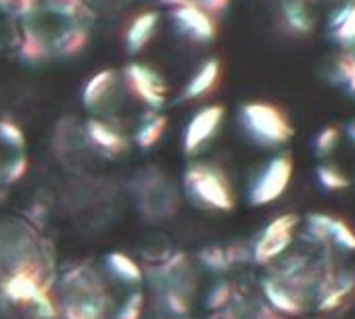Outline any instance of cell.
I'll return each instance as SVG.
<instances>
[{
  "label": "cell",
  "mask_w": 355,
  "mask_h": 319,
  "mask_svg": "<svg viewBox=\"0 0 355 319\" xmlns=\"http://www.w3.org/2000/svg\"><path fill=\"white\" fill-rule=\"evenodd\" d=\"M299 221L301 219L295 213H284L272 219L253 244V261L259 265H268L280 255H284L295 240Z\"/></svg>",
  "instance_id": "7"
},
{
  "label": "cell",
  "mask_w": 355,
  "mask_h": 319,
  "mask_svg": "<svg viewBox=\"0 0 355 319\" xmlns=\"http://www.w3.org/2000/svg\"><path fill=\"white\" fill-rule=\"evenodd\" d=\"M263 294H266L270 307L276 313L303 315L307 311V302L299 294H295L288 286H284L280 280H276V277H268L263 282Z\"/></svg>",
  "instance_id": "17"
},
{
  "label": "cell",
  "mask_w": 355,
  "mask_h": 319,
  "mask_svg": "<svg viewBox=\"0 0 355 319\" xmlns=\"http://www.w3.org/2000/svg\"><path fill=\"white\" fill-rule=\"evenodd\" d=\"M330 38L345 51L355 48V0L345 3L330 15L328 19Z\"/></svg>",
  "instance_id": "16"
},
{
  "label": "cell",
  "mask_w": 355,
  "mask_h": 319,
  "mask_svg": "<svg viewBox=\"0 0 355 319\" xmlns=\"http://www.w3.org/2000/svg\"><path fill=\"white\" fill-rule=\"evenodd\" d=\"M332 73L345 86L347 92L355 94V51H345L343 55H338Z\"/></svg>",
  "instance_id": "21"
},
{
  "label": "cell",
  "mask_w": 355,
  "mask_h": 319,
  "mask_svg": "<svg viewBox=\"0 0 355 319\" xmlns=\"http://www.w3.org/2000/svg\"><path fill=\"white\" fill-rule=\"evenodd\" d=\"M340 140H343L340 127H336V125H326V127H322V129L315 134V138H313V152H315V156H320V158L330 156V154L338 148Z\"/></svg>",
  "instance_id": "22"
},
{
  "label": "cell",
  "mask_w": 355,
  "mask_h": 319,
  "mask_svg": "<svg viewBox=\"0 0 355 319\" xmlns=\"http://www.w3.org/2000/svg\"><path fill=\"white\" fill-rule=\"evenodd\" d=\"M161 3L169 7H199L211 15H218L230 5V0H161Z\"/></svg>",
  "instance_id": "25"
},
{
  "label": "cell",
  "mask_w": 355,
  "mask_h": 319,
  "mask_svg": "<svg viewBox=\"0 0 355 319\" xmlns=\"http://www.w3.org/2000/svg\"><path fill=\"white\" fill-rule=\"evenodd\" d=\"M307 232L318 242H332L343 250H355V230L340 217L313 213L307 217Z\"/></svg>",
  "instance_id": "10"
},
{
  "label": "cell",
  "mask_w": 355,
  "mask_h": 319,
  "mask_svg": "<svg viewBox=\"0 0 355 319\" xmlns=\"http://www.w3.org/2000/svg\"><path fill=\"white\" fill-rule=\"evenodd\" d=\"M220 78H222L220 61L218 59H207L191 75L189 84L184 86V90L180 94V100H197V98H203V96L211 94L216 90V86L220 84Z\"/></svg>",
  "instance_id": "15"
},
{
  "label": "cell",
  "mask_w": 355,
  "mask_h": 319,
  "mask_svg": "<svg viewBox=\"0 0 355 319\" xmlns=\"http://www.w3.org/2000/svg\"><path fill=\"white\" fill-rule=\"evenodd\" d=\"M345 134H347V138H349V140L355 144V119H353V121H351V123L345 127Z\"/></svg>",
  "instance_id": "31"
},
{
  "label": "cell",
  "mask_w": 355,
  "mask_h": 319,
  "mask_svg": "<svg viewBox=\"0 0 355 319\" xmlns=\"http://www.w3.org/2000/svg\"><path fill=\"white\" fill-rule=\"evenodd\" d=\"M280 28L293 38H305L313 34L315 21L309 11V3H303V0H282Z\"/></svg>",
  "instance_id": "13"
},
{
  "label": "cell",
  "mask_w": 355,
  "mask_h": 319,
  "mask_svg": "<svg viewBox=\"0 0 355 319\" xmlns=\"http://www.w3.org/2000/svg\"><path fill=\"white\" fill-rule=\"evenodd\" d=\"M40 5L63 13L67 17L73 19H82V21H94V15L88 11V7L84 5V0H40Z\"/></svg>",
  "instance_id": "23"
},
{
  "label": "cell",
  "mask_w": 355,
  "mask_h": 319,
  "mask_svg": "<svg viewBox=\"0 0 355 319\" xmlns=\"http://www.w3.org/2000/svg\"><path fill=\"white\" fill-rule=\"evenodd\" d=\"M159 13L155 11H142L140 15H136L128 28H125V34H123V44H125V51L130 55H138L142 53L148 42L155 38L157 30H159Z\"/></svg>",
  "instance_id": "14"
},
{
  "label": "cell",
  "mask_w": 355,
  "mask_h": 319,
  "mask_svg": "<svg viewBox=\"0 0 355 319\" xmlns=\"http://www.w3.org/2000/svg\"><path fill=\"white\" fill-rule=\"evenodd\" d=\"M88 150H92V146L86 138L84 125L76 119H61L55 129V152L61 161L76 163Z\"/></svg>",
  "instance_id": "12"
},
{
  "label": "cell",
  "mask_w": 355,
  "mask_h": 319,
  "mask_svg": "<svg viewBox=\"0 0 355 319\" xmlns=\"http://www.w3.org/2000/svg\"><path fill=\"white\" fill-rule=\"evenodd\" d=\"M224 121V107L222 104H209L197 111L191 121L184 127L182 134V148L187 154H197L201 148H205L216 134L220 131Z\"/></svg>",
  "instance_id": "9"
},
{
  "label": "cell",
  "mask_w": 355,
  "mask_h": 319,
  "mask_svg": "<svg viewBox=\"0 0 355 319\" xmlns=\"http://www.w3.org/2000/svg\"><path fill=\"white\" fill-rule=\"evenodd\" d=\"M201 259H203V263H205L209 269H214V271H224V269H228V267L232 265L230 253L224 250V248H220V246H209V248L201 255Z\"/></svg>",
  "instance_id": "28"
},
{
  "label": "cell",
  "mask_w": 355,
  "mask_h": 319,
  "mask_svg": "<svg viewBox=\"0 0 355 319\" xmlns=\"http://www.w3.org/2000/svg\"><path fill=\"white\" fill-rule=\"evenodd\" d=\"M38 5H40V0H0V11H3L9 19L19 21L24 17H28Z\"/></svg>",
  "instance_id": "24"
},
{
  "label": "cell",
  "mask_w": 355,
  "mask_h": 319,
  "mask_svg": "<svg viewBox=\"0 0 355 319\" xmlns=\"http://www.w3.org/2000/svg\"><path fill=\"white\" fill-rule=\"evenodd\" d=\"M169 24L182 38L197 44H209L218 36L216 15L199 7H169Z\"/></svg>",
  "instance_id": "8"
},
{
  "label": "cell",
  "mask_w": 355,
  "mask_h": 319,
  "mask_svg": "<svg viewBox=\"0 0 355 319\" xmlns=\"http://www.w3.org/2000/svg\"><path fill=\"white\" fill-rule=\"evenodd\" d=\"M130 96L142 102L148 111H161L167 102V84L161 73L144 63H128L121 69Z\"/></svg>",
  "instance_id": "6"
},
{
  "label": "cell",
  "mask_w": 355,
  "mask_h": 319,
  "mask_svg": "<svg viewBox=\"0 0 355 319\" xmlns=\"http://www.w3.org/2000/svg\"><path fill=\"white\" fill-rule=\"evenodd\" d=\"M167 125V117L161 111H144L138 119L136 131H134V144L138 148H150L159 142Z\"/></svg>",
  "instance_id": "18"
},
{
  "label": "cell",
  "mask_w": 355,
  "mask_h": 319,
  "mask_svg": "<svg viewBox=\"0 0 355 319\" xmlns=\"http://www.w3.org/2000/svg\"><path fill=\"white\" fill-rule=\"evenodd\" d=\"M255 319H280V317H278V313H276L274 309H261V311L255 315Z\"/></svg>",
  "instance_id": "30"
},
{
  "label": "cell",
  "mask_w": 355,
  "mask_h": 319,
  "mask_svg": "<svg viewBox=\"0 0 355 319\" xmlns=\"http://www.w3.org/2000/svg\"><path fill=\"white\" fill-rule=\"evenodd\" d=\"M230 300V284L228 282H220L211 288L209 296H207V307L209 309H220Z\"/></svg>",
  "instance_id": "29"
},
{
  "label": "cell",
  "mask_w": 355,
  "mask_h": 319,
  "mask_svg": "<svg viewBox=\"0 0 355 319\" xmlns=\"http://www.w3.org/2000/svg\"><path fill=\"white\" fill-rule=\"evenodd\" d=\"M315 178H318V184L326 190V192H340L345 188H349V178L334 165L330 163H322L318 165L315 170Z\"/></svg>",
  "instance_id": "20"
},
{
  "label": "cell",
  "mask_w": 355,
  "mask_h": 319,
  "mask_svg": "<svg viewBox=\"0 0 355 319\" xmlns=\"http://www.w3.org/2000/svg\"><path fill=\"white\" fill-rule=\"evenodd\" d=\"M84 131H86V138H88L92 150H98L103 156H119L130 148L128 136L117 125H113L109 119L90 117L84 123Z\"/></svg>",
  "instance_id": "11"
},
{
  "label": "cell",
  "mask_w": 355,
  "mask_h": 319,
  "mask_svg": "<svg viewBox=\"0 0 355 319\" xmlns=\"http://www.w3.org/2000/svg\"><path fill=\"white\" fill-rule=\"evenodd\" d=\"M132 0H84V5L88 7V11L96 17V15H117L121 13Z\"/></svg>",
  "instance_id": "27"
},
{
  "label": "cell",
  "mask_w": 355,
  "mask_h": 319,
  "mask_svg": "<svg viewBox=\"0 0 355 319\" xmlns=\"http://www.w3.org/2000/svg\"><path fill=\"white\" fill-rule=\"evenodd\" d=\"M243 131L261 148H280L293 138V125L282 109L270 102H245L239 109Z\"/></svg>",
  "instance_id": "3"
},
{
  "label": "cell",
  "mask_w": 355,
  "mask_h": 319,
  "mask_svg": "<svg viewBox=\"0 0 355 319\" xmlns=\"http://www.w3.org/2000/svg\"><path fill=\"white\" fill-rule=\"evenodd\" d=\"M128 86L121 75V69H105L94 73L84 90H82V104L94 117L109 119L123 109L128 98Z\"/></svg>",
  "instance_id": "4"
},
{
  "label": "cell",
  "mask_w": 355,
  "mask_h": 319,
  "mask_svg": "<svg viewBox=\"0 0 355 319\" xmlns=\"http://www.w3.org/2000/svg\"><path fill=\"white\" fill-rule=\"evenodd\" d=\"M90 26L92 21L73 19L44 5H38L28 17L17 21V53L24 61L30 63L73 57L88 44Z\"/></svg>",
  "instance_id": "1"
},
{
  "label": "cell",
  "mask_w": 355,
  "mask_h": 319,
  "mask_svg": "<svg viewBox=\"0 0 355 319\" xmlns=\"http://www.w3.org/2000/svg\"><path fill=\"white\" fill-rule=\"evenodd\" d=\"M105 263H107L109 273L121 280L123 284H140L144 280L140 265L123 253H109L105 257Z\"/></svg>",
  "instance_id": "19"
},
{
  "label": "cell",
  "mask_w": 355,
  "mask_h": 319,
  "mask_svg": "<svg viewBox=\"0 0 355 319\" xmlns=\"http://www.w3.org/2000/svg\"><path fill=\"white\" fill-rule=\"evenodd\" d=\"M142 311H144V296H142V292H132L121 302V307L115 311L113 319H140Z\"/></svg>",
  "instance_id": "26"
},
{
  "label": "cell",
  "mask_w": 355,
  "mask_h": 319,
  "mask_svg": "<svg viewBox=\"0 0 355 319\" xmlns=\"http://www.w3.org/2000/svg\"><path fill=\"white\" fill-rule=\"evenodd\" d=\"M303 3H311V0H303Z\"/></svg>",
  "instance_id": "32"
},
{
  "label": "cell",
  "mask_w": 355,
  "mask_h": 319,
  "mask_svg": "<svg viewBox=\"0 0 355 319\" xmlns=\"http://www.w3.org/2000/svg\"><path fill=\"white\" fill-rule=\"evenodd\" d=\"M293 170H295V165H293L291 154L282 152V154L272 156L270 161L263 165V170H259V174L251 182L249 205L263 207V205L278 201L291 184Z\"/></svg>",
  "instance_id": "5"
},
{
  "label": "cell",
  "mask_w": 355,
  "mask_h": 319,
  "mask_svg": "<svg viewBox=\"0 0 355 319\" xmlns=\"http://www.w3.org/2000/svg\"><path fill=\"white\" fill-rule=\"evenodd\" d=\"M184 190L187 197L201 209L207 211H232L234 190L228 176L214 163L195 161L184 172Z\"/></svg>",
  "instance_id": "2"
}]
</instances>
